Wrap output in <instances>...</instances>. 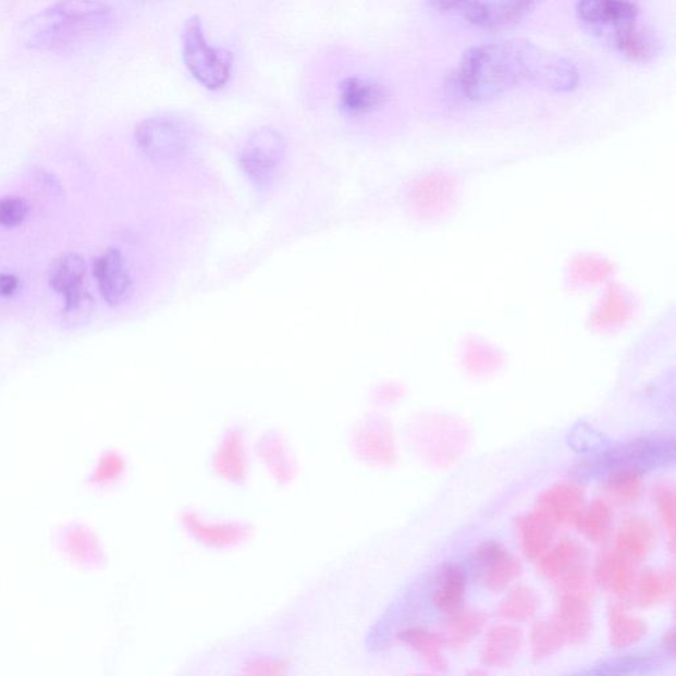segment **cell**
Returning a JSON list of instances; mask_svg holds the SVG:
<instances>
[{
  "label": "cell",
  "instance_id": "f35d334b",
  "mask_svg": "<svg viewBox=\"0 0 676 676\" xmlns=\"http://www.w3.org/2000/svg\"><path fill=\"white\" fill-rule=\"evenodd\" d=\"M414 676H437V675H432V674H417V675H414Z\"/></svg>",
  "mask_w": 676,
  "mask_h": 676
},
{
  "label": "cell",
  "instance_id": "9c48e42d",
  "mask_svg": "<svg viewBox=\"0 0 676 676\" xmlns=\"http://www.w3.org/2000/svg\"><path fill=\"white\" fill-rule=\"evenodd\" d=\"M93 272L105 302L115 307L127 300L132 293L133 281L120 250L110 247L103 251L95 259Z\"/></svg>",
  "mask_w": 676,
  "mask_h": 676
},
{
  "label": "cell",
  "instance_id": "d4e9b609",
  "mask_svg": "<svg viewBox=\"0 0 676 676\" xmlns=\"http://www.w3.org/2000/svg\"><path fill=\"white\" fill-rule=\"evenodd\" d=\"M607 630L613 649L625 650L640 643L648 636V624L629 612L628 606L618 601L607 611Z\"/></svg>",
  "mask_w": 676,
  "mask_h": 676
},
{
  "label": "cell",
  "instance_id": "30bf717a",
  "mask_svg": "<svg viewBox=\"0 0 676 676\" xmlns=\"http://www.w3.org/2000/svg\"><path fill=\"white\" fill-rule=\"evenodd\" d=\"M637 568L628 557L611 549L600 555L593 568L592 580L625 604L636 580Z\"/></svg>",
  "mask_w": 676,
  "mask_h": 676
},
{
  "label": "cell",
  "instance_id": "603a6c76",
  "mask_svg": "<svg viewBox=\"0 0 676 676\" xmlns=\"http://www.w3.org/2000/svg\"><path fill=\"white\" fill-rule=\"evenodd\" d=\"M65 17L56 4L29 16L22 24L21 36L24 45L33 49L51 48L63 39L65 33Z\"/></svg>",
  "mask_w": 676,
  "mask_h": 676
},
{
  "label": "cell",
  "instance_id": "277c9868",
  "mask_svg": "<svg viewBox=\"0 0 676 676\" xmlns=\"http://www.w3.org/2000/svg\"><path fill=\"white\" fill-rule=\"evenodd\" d=\"M135 142L146 158L169 164L183 157L189 145L188 130L172 116H152L135 128Z\"/></svg>",
  "mask_w": 676,
  "mask_h": 676
},
{
  "label": "cell",
  "instance_id": "e575fe53",
  "mask_svg": "<svg viewBox=\"0 0 676 676\" xmlns=\"http://www.w3.org/2000/svg\"><path fill=\"white\" fill-rule=\"evenodd\" d=\"M283 674V663L270 659L253 661L245 672V676H282Z\"/></svg>",
  "mask_w": 676,
  "mask_h": 676
},
{
  "label": "cell",
  "instance_id": "3957f363",
  "mask_svg": "<svg viewBox=\"0 0 676 676\" xmlns=\"http://www.w3.org/2000/svg\"><path fill=\"white\" fill-rule=\"evenodd\" d=\"M183 58L192 76L208 89H221L232 73L231 52L209 46L200 17L192 16L183 30Z\"/></svg>",
  "mask_w": 676,
  "mask_h": 676
},
{
  "label": "cell",
  "instance_id": "7a4b0ae2",
  "mask_svg": "<svg viewBox=\"0 0 676 676\" xmlns=\"http://www.w3.org/2000/svg\"><path fill=\"white\" fill-rule=\"evenodd\" d=\"M556 606L554 617L568 644L587 640L593 626V580L587 564L564 576L554 585Z\"/></svg>",
  "mask_w": 676,
  "mask_h": 676
},
{
  "label": "cell",
  "instance_id": "2e32d148",
  "mask_svg": "<svg viewBox=\"0 0 676 676\" xmlns=\"http://www.w3.org/2000/svg\"><path fill=\"white\" fill-rule=\"evenodd\" d=\"M614 48L631 61H649L661 51L662 42L654 29L631 21L618 24L612 33Z\"/></svg>",
  "mask_w": 676,
  "mask_h": 676
},
{
  "label": "cell",
  "instance_id": "6da1fadb",
  "mask_svg": "<svg viewBox=\"0 0 676 676\" xmlns=\"http://www.w3.org/2000/svg\"><path fill=\"white\" fill-rule=\"evenodd\" d=\"M458 88L472 101H489L516 86L568 91L579 83V71L563 56L523 37H508L469 47L458 60Z\"/></svg>",
  "mask_w": 676,
  "mask_h": 676
},
{
  "label": "cell",
  "instance_id": "9a60e30c",
  "mask_svg": "<svg viewBox=\"0 0 676 676\" xmlns=\"http://www.w3.org/2000/svg\"><path fill=\"white\" fill-rule=\"evenodd\" d=\"M676 591V576L674 569H647L637 574L625 604L650 610L674 598Z\"/></svg>",
  "mask_w": 676,
  "mask_h": 676
},
{
  "label": "cell",
  "instance_id": "8fae6325",
  "mask_svg": "<svg viewBox=\"0 0 676 676\" xmlns=\"http://www.w3.org/2000/svg\"><path fill=\"white\" fill-rule=\"evenodd\" d=\"M585 507L582 489L575 483H557L541 494L537 508L557 529L561 526L575 525Z\"/></svg>",
  "mask_w": 676,
  "mask_h": 676
},
{
  "label": "cell",
  "instance_id": "cb8c5ba5",
  "mask_svg": "<svg viewBox=\"0 0 676 676\" xmlns=\"http://www.w3.org/2000/svg\"><path fill=\"white\" fill-rule=\"evenodd\" d=\"M517 530L524 555L538 562L551 548L556 527L537 508L518 520Z\"/></svg>",
  "mask_w": 676,
  "mask_h": 676
},
{
  "label": "cell",
  "instance_id": "8d00e7d4",
  "mask_svg": "<svg viewBox=\"0 0 676 676\" xmlns=\"http://www.w3.org/2000/svg\"><path fill=\"white\" fill-rule=\"evenodd\" d=\"M676 649V640H675V630L669 629L665 632V636L662 638V650L663 655H666V659H674Z\"/></svg>",
  "mask_w": 676,
  "mask_h": 676
},
{
  "label": "cell",
  "instance_id": "836d02e7",
  "mask_svg": "<svg viewBox=\"0 0 676 676\" xmlns=\"http://www.w3.org/2000/svg\"><path fill=\"white\" fill-rule=\"evenodd\" d=\"M29 204L26 198L5 196L0 198V226L16 228L27 220Z\"/></svg>",
  "mask_w": 676,
  "mask_h": 676
},
{
  "label": "cell",
  "instance_id": "f1b7e54d",
  "mask_svg": "<svg viewBox=\"0 0 676 676\" xmlns=\"http://www.w3.org/2000/svg\"><path fill=\"white\" fill-rule=\"evenodd\" d=\"M612 524V506L604 500H597L593 501L591 505L582 508L575 526L578 527L581 534L585 536L589 542L601 544L611 537Z\"/></svg>",
  "mask_w": 676,
  "mask_h": 676
},
{
  "label": "cell",
  "instance_id": "f546056e",
  "mask_svg": "<svg viewBox=\"0 0 676 676\" xmlns=\"http://www.w3.org/2000/svg\"><path fill=\"white\" fill-rule=\"evenodd\" d=\"M564 644H567L566 636L554 617L538 619L532 625L530 632L532 660L537 662L548 660L555 655Z\"/></svg>",
  "mask_w": 676,
  "mask_h": 676
},
{
  "label": "cell",
  "instance_id": "44dd1931",
  "mask_svg": "<svg viewBox=\"0 0 676 676\" xmlns=\"http://www.w3.org/2000/svg\"><path fill=\"white\" fill-rule=\"evenodd\" d=\"M576 15L593 26H618L636 21L641 9L628 0H579L575 3Z\"/></svg>",
  "mask_w": 676,
  "mask_h": 676
},
{
  "label": "cell",
  "instance_id": "74e56055",
  "mask_svg": "<svg viewBox=\"0 0 676 676\" xmlns=\"http://www.w3.org/2000/svg\"><path fill=\"white\" fill-rule=\"evenodd\" d=\"M465 676H490V675L486 672V669L474 668V669H469V672Z\"/></svg>",
  "mask_w": 676,
  "mask_h": 676
},
{
  "label": "cell",
  "instance_id": "4316f807",
  "mask_svg": "<svg viewBox=\"0 0 676 676\" xmlns=\"http://www.w3.org/2000/svg\"><path fill=\"white\" fill-rule=\"evenodd\" d=\"M184 525L198 541L208 545H214V548H226V545L239 543L247 536L245 526L208 524L204 523L195 514H185Z\"/></svg>",
  "mask_w": 676,
  "mask_h": 676
},
{
  "label": "cell",
  "instance_id": "1f68e13d",
  "mask_svg": "<svg viewBox=\"0 0 676 676\" xmlns=\"http://www.w3.org/2000/svg\"><path fill=\"white\" fill-rule=\"evenodd\" d=\"M61 15L73 24L96 23L110 15V5L102 2H89V0H70V2L56 3Z\"/></svg>",
  "mask_w": 676,
  "mask_h": 676
},
{
  "label": "cell",
  "instance_id": "484cf974",
  "mask_svg": "<svg viewBox=\"0 0 676 676\" xmlns=\"http://www.w3.org/2000/svg\"><path fill=\"white\" fill-rule=\"evenodd\" d=\"M541 600L534 589L525 585L512 586L499 605V616L508 624L529 623L537 616Z\"/></svg>",
  "mask_w": 676,
  "mask_h": 676
},
{
  "label": "cell",
  "instance_id": "7c38bea8",
  "mask_svg": "<svg viewBox=\"0 0 676 676\" xmlns=\"http://www.w3.org/2000/svg\"><path fill=\"white\" fill-rule=\"evenodd\" d=\"M673 442L663 440L638 439L635 442L626 443L619 448L612 450L605 456L607 467L612 470L619 468H632L643 472L647 467H653L655 463L665 462V458L673 457Z\"/></svg>",
  "mask_w": 676,
  "mask_h": 676
},
{
  "label": "cell",
  "instance_id": "ffe728a7",
  "mask_svg": "<svg viewBox=\"0 0 676 676\" xmlns=\"http://www.w3.org/2000/svg\"><path fill=\"white\" fill-rule=\"evenodd\" d=\"M395 640L406 644L432 672L444 673L448 662L444 656L445 644L440 632L432 631L425 626H403L396 631Z\"/></svg>",
  "mask_w": 676,
  "mask_h": 676
},
{
  "label": "cell",
  "instance_id": "d590c367",
  "mask_svg": "<svg viewBox=\"0 0 676 676\" xmlns=\"http://www.w3.org/2000/svg\"><path fill=\"white\" fill-rule=\"evenodd\" d=\"M21 288V279L11 272H0V296H14Z\"/></svg>",
  "mask_w": 676,
  "mask_h": 676
},
{
  "label": "cell",
  "instance_id": "4fadbf2b",
  "mask_svg": "<svg viewBox=\"0 0 676 676\" xmlns=\"http://www.w3.org/2000/svg\"><path fill=\"white\" fill-rule=\"evenodd\" d=\"M524 647V631L516 624H499L487 631L486 640L480 649V661L483 666L502 668L516 661Z\"/></svg>",
  "mask_w": 676,
  "mask_h": 676
},
{
  "label": "cell",
  "instance_id": "52a82bcc",
  "mask_svg": "<svg viewBox=\"0 0 676 676\" xmlns=\"http://www.w3.org/2000/svg\"><path fill=\"white\" fill-rule=\"evenodd\" d=\"M474 578L493 593L507 591L523 575V564L504 545L482 542L472 555Z\"/></svg>",
  "mask_w": 676,
  "mask_h": 676
},
{
  "label": "cell",
  "instance_id": "d6986e66",
  "mask_svg": "<svg viewBox=\"0 0 676 676\" xmlns=\"http://www.w3.org/2000/svg\"><path fill=\"white\" fill-rule=\"evenodd\" d=\"M586 561L585 545L575 539H562L561 542L552 544L538 561V573L544 580L555 585L570 570L585 566Z\"/></svg>",
  "mask_w": 676,
  "mask_h": 676
},
{
  "label": "cell",
  "instance_id": "5b68a950",
  "mask_svg": "<svg viewBox=\"0 0 676 676\" xmlns=\"http://www.w3.org/2000/svg\"><path fill=\"white\" fill-rule=\"evenodd\" d=\"M432 9L445 14L460 15L475 26L500 28L512 26L536 10L538 3L530 0H505V2H479V0H433Z\"/></svg>",
  "mask_w": 676,
  "mask_h": 676
},
{
  "label": "cell",
  "instance_id": "83f0119b",
  "mask_svg": "<svg viewBox=\"0 0 676 676\" xmlns=\"http://www.w3.org/2000/svg\"><path fill=\"white\" fill-rule=\"evenodd\" d=\"M217 472L223 479L231 482L245 481L247 475V462L244 446V438L239 431H231L217 452L214 460Z\"/></svg>",
  "mask_w": 676,
  "mask_h": 676
},
{
  "label": "cell",
  "instance_id": "d6a6232c",
  "mask_svg": "<svg viewBox=\"0 0 676 676\" xmlns=\"http://www.w3.org/2000/svg\"><path fill=\"white\" fill-rule=\"evenodd\" d=\"M654 501L660 516L668 534L669 550L675 551V492L673 488L662 486L656 488Z\"/></svg>",
  "mask_w": 676,
  "mask_h": 676
},
{
  "label": "cell",
  "instance_id": "7402d4cb",
  "mask_svg": "<svg viewBox=\"0 0 676 676\" xmlns=\"http://www.w3.org/2000/svg\"><path fill=\"white\" fill-rule=\"evenodd\" d=\"M488 624L486 611L476 606H463L448 614L445 619L443 637L445 648L460 650L479 637Z\"/></svg>",
  "mask_w": 676,
  "mask_h": 676
},
{
  "label": "cell",
  "instance_id": "8992f818",
  "mask_svg": "<svg viewBox=\"0 0 676 676\" xmlns=\"http://www.w3.org/2000/svg\"><path fill=\"white\" fill-rule=\"evenodd\" d=\"M287 151L284 136L272 127L254 132L239 153V167L247 179L257 185L269 183Z\"/></svg>",
  "mask_w": 676,
  "mask_h": 676
},
{
  "label": "cell",
  "instance_id": "ba28073f",
  "mask_svg": "<svg viewBox=\"0 0 676 676\" xmlns=\"http://www.w3.org/2000/svg\"><path fill=\"white\" fill-rule=\"evenodd\" d=\"M86 263L77 253H64L56 258L48 271V282L56 293L63 295V314H77L95 304L85 288Z\"/></svg>",
  "mask_w": 676,
  "mask_h": 676
},
{
  "label": "cell",
  "instance_id": "5bb4252c",
  "mask_svg": "<svg viewBox=\"0 0 676 676\" xmlns=\"http://www.w3.org/2000/svg\"><path fill=\"white\" fill-rule=\"evenodd\" d=\"M467 589L468 576L465 569L456 563H443L432 578V605L448 616L464 606Z\"/></svg>",
  "mask_w": 676,
  "mask_h": 676
},
{
  "label": "cell",
  "instance_id": "e0dca14e",
  "mask_svg": "<svg viewBox=\"0 0 676 676\" xmlns=\"http://www.w3.org/2000/svg\"><path fill=\"white\" fill-rule=\"evenodd\" d=\"M386 98V88L373 78L352 76L340 84V107L347 114L370 113L382 107Z\"/></svg>",
  "mask_w": 676,
  "mask_h": 676
},
{
  "label": "cell",
  "instance_id": "ac0fdd59",
  "mask_svg": "<svg viewBox=\"0 0 676 676\" xmlns=\"http://www.w3.org/2000/svg\"><path fill=\"white\" fill-rule=\"evenodd\" d=\"M655 541V527L650 520L630 517L619 527L613 549L628 557L636 566H640L653 551Z\"/></svg>",
  "mask_w": 676,
  "mask_h": 676
},
{
  "label": "cell",
  "instance_id": "4dcf8cb0",
  "mask_svg": "<svg viewBox=\"0 0 676 676\" xmlns=\"http://www.w3.org/2000/svg\"><path fill=\"white\" fill-rule=\"evenodd\" d=\"M607 489L624 505L636 504L643 492V472L632 468L611 470Z\"/></svg>",
  "mask_w": 676,
  "mask_h": 676
}]
</instances>
